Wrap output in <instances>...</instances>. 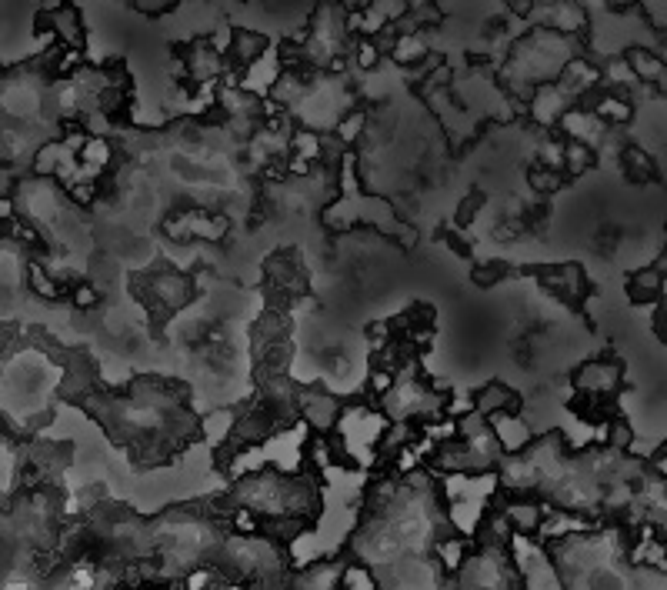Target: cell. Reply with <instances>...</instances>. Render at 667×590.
<instances>
[{"instance_id":"5b68a950","label":"cell","mask_w":667,"mask_h":590,"mask_svg":"<svg viewBox=\"0 0 667 590\" xmlns=\"http://www.w3.org/2000/svg\"><path fill=\"white\" fill-rule=\"evenodd\" d=\"M571 107H574V100L564 94L557 80H551V84H541L531 97H527V114H531L534 124H541V127H557V124H561V117Z\"/></svg>"},{"instance_id":"d6986e66","label":"cell","mask_w":667,"mask_h":590,"mask_svg":"<svg viewBox=\"0 0 667 590\" xmlns=\"http://www.w3.org/2000/svg\"><path fill=\"white\" fill-rule=\"evenodd\" d=\"M364 127H367V114L351 110V114H344L341 124L334 127V140H341V144H354V140H361Z\"/></svg>"},{"instance_id":"4fadbf2b","label":"cell","mask_w":667,"mask_h":590,"mask_svg":"<svg viewBox=\"0 0 667 590\" xmlns=\"http://www.w3.org/2000/svg\"><path fill=\"white\" fill-rule=\"evenodd\" d=\"M337 590H381V577H377V570L371 564H364V560H351V564H341Z\"/></svg>"},{"instance_id":"9c48e42d","label":"cell","mask_w":667,"mask_h":590,"mask_svg":"<svg viewBox=\"0 0 667 590\" xmlns=\"http://www.w3.org/2000/svg\"><path fill=\"white\" fill-rule=\"evenodd\" d=\"M557 130L564 134V140H574V144H587V147H597V140L604 137V124L597 120L587 107H571L567 114L561 117V124Z\"/></svg>"},{"instance_id":"5bb4252c","label":"cell","mask_w":667,"mask_h":590,"mask_svg":"<svg viewBox=\"0 0 667 590\" xmlns=\"http://www.w3.org/2000/svg\"><path fill=\"white\" fill-rule=\"evenodd\" d=\"M391 57L397 64L411 67V64H421L427 60V44L421 40V34H414V30H404V34H397L391 40Z\"/></svg>"},{"instance_id":"603a6c76","label":"cell","mask_w":667,"mask_h":590,"mask_svg":"<svg viewBox=\"0 0 667 590\" xmlns=\"http://www.w3.org/2000/svg\"><path fill=\"white\" fill-rule=\"evenodd\" d=\"M74 304L84 307V310L94 307V304H97V290H94V287H77V290H74Z\"/></svg>"},{"instance_id":"7c38bea8","label":"cell","mask_w":667,"mask_h":590,"mask_svg":"<svg viewBox=\"0 0 667 590\" xmlns=\"http://www.w3.org/2000/svg\"><path fill=\"white\" fill-rule=\"evenodd\" d=\"M664 284L667 280L657 274L651 264H647V267L634 270V274L627 277V297H631L634 304H654V300L664 294Z\"/></svg>"},{"instance_id":"52a82bcc","label":"cell","mask_w":667,"mask_h":590,"mask_svg":"<svg viewBox=\"0 0 667 590\" xmlns=\"http://www.w3.org/2000/svg\"><path fill=\"white\" fill-rule=\"evenodd\" d=\"M474 557V540H464V537H457V534H437L434 537V544H431V560H434V567L441 570V577L447 574V577H457V574H464V567H467V560Z\"/></svg>"},{"instance_id":"7402d4cb","label":"cell","mask_w":667,"mask_h":590,"mask_svg":"<svg viewBox=\"0 0 667 590\" xmlns=\"http://www.w3.org/2000/svg\"><path fill=\"white\" fill-rule=\"evenodd\" d=\"M644 10V20L647 27H651V34H667V0H657V4H641Z\"/></svg>"},{"instance_id":"8fae6325","label":"cell","mask_w":667,"mask_h":590,"mask_svg":"<svg viewBox=\"0 0 667 590\" xmlns=\"http://www.w3.org/2000/svg\"><path fill=\"white\" fill-rule=\"evenodd\" d=\"M577 107H587L597 120H601L604 127H607V124H611V127L627 124V120H631V114H634L631 100H627L624 94H617V90H597L591 100H584V104H577Z\"/></svg>"},{"instance_id":"ac0fdd59","label":"cell","mask_w":667,"mask_h":590,"mask_svg":"<svg viewBox=\"0 0 667 590\" xmlns=\"http://www.w3.org/2000/svg\"><path fill=\"white\" fill-rule=\"evenodd\" d=\"M27 280H31V290L41 300H54L57 294H61V284H57V274H51L47 267H31L27 270Z\"/></svg>"},{"instance_id":"2e32d148","label":"cell","mask_w":667,"mask_h":590,"mask_svg":"<svg viewBox=\"0 0 667 590\" xmlns=\"http://www.w3.org/2000/svg\"><path fill=\"white\" fill-rule=\"evenodd\" d=\"M621 160H624V170L631 174L634 180H651L654 177V157L647 154L641 147H624L621 150Z\"/></svg>"},{"instance_id":"30bf717a","label":"cell","mask_w":667,"mask_h":590,"mask_svg":"<svg viewBox=\"0 0 667 590\" xmlns=\"http://www.w3.org/2000/svg\"><path fill=\"white\" fill-rule=\"evenodd\" d=\"M271 44H267L264 34H257V30H234L231 34V50H227V67L231 70H247L254 64V60H261Z\"/></svg>"},{"instance_id":"ba28073f","label":"cell","mask_w":667,"mask_h":590,"mask_svg":"<svg viewBox=\"0 0 667 590\" xmlns=\"http://www.w3.org/2000/svg\"><path fill=\"white\" fill-rule=\"evenodd\" d=\"M474 410L484 420H494L501 414H521V394L514 387L501 384V380H491L481 390H474Z\"/></svg>"},{"instance_id":"3957f363","label":"cell","mask_w":667,"mask_h":590,"mask_svg":"<svg viewBox=\"0 0 667 590\" xmlns=\"http://www.w3.org/2000/svg\"><path fill=\"white\" fill-rule=\"evenodd\" d=\"M341 410H344V400L331 394L324 384L301 387V394H297V417H301V424L311 430V434H334Z\"/></svg>"},{"instance_id":"9a60e30c","label":"cell","mask_w":667,"mask_h":590,"mask_svg":"<svg viewBox=\"0 0 667 590\" xmlns=\"http://www.w3.org/2000/svg\"><path fill=\"white\" fill-rule=\"evenodd\" d=\"M597 160V150L587 147V144H574V140H564V174H574L581 177L587 170L594 167Z\"/></svg>"},{"instance_id":"cb8c5ba5","label":"cell","mask_w":667,"mask_h":590,"mask_svg":"<svg viewBox=\"0 0 667 590\" xmlns=\"http://www.w3.org/2000/svg\"><path fill=\"white\" fill-rule=\"evenodd\" d=\"M11 220H14V200L0 194V234H4V227L11 224Z\"/></svg>"},{"instance_id":"ffe728a7","label":"cell","mask_w":667,"mask_h":590,"mask_svg":"<svg viewBox=\"0 0 667 590\" xmlns=\"http://www.w3.org/2000/svg\"><path fill=\"white\" fill-rule=\"evenodd\" d=\"M381 60V40L374 37H357L354 40V64L361 70H374Z\"/></svg>"},{"instance_id":"d4e9b609","label":"cell","mask_w":667,"mask_h":590,"mask_svg":"<svg viewBox=\"0 0 667 590\" xmlns=\"http://www.w3.org/2000/svg\"><path fill=\"white\" fill-rule=\"evenodd\" d=\"M137 7H141L144 14H167V10H171L174 4H167V0H141Z\"/></svg>"},{"instance_id":"6da1fadb","label":"cell","mask_w":667,"mask_h":590,"mask_svg":"<svg viewBox=\"0 0 667 590\" xmlns=\"http://www.w3.org/2000/svg\"><path fill=\"white\" fill-rule=\"evenodd\" d=\"M137 290H141L144 304L151 307L157 317H177L194 304V280L174 267L147 270V274L137 280Z\"/></svg>"},{"instance_id":"7a4b0ae2","label":"cell","mask_w":667,"mask_h":590,"mask_svg":"<svg viewBox=\"0 0 667 590\" xmlns=\"http://www.w3.org/2000/svg\"><path fill=\"white\" fill-rule=\"evenodd\" d=\"M621 387H624V367L611 357H587L574 370V394L614 404L621 397Z\"/></svg>"},{"instance_id":"277c9868","label":"cell","mask_w":667,"mask_h":590,"mask_svg":"<svg viewBox=\"0 0 667 590\" xmlns=\"http://www.w3.org/2000/svg\"><path fill=\"white\" fill-rule=\"evenodd\" d=\"M487 424H491L494 444L501 450V457H521L537 440L534 424L524 414H501V417L487 420Z\"/></svg>"},{"instance_id":"44dd1931","label":"cell","mask_w":667,"mask_h":590,"mask_svg":"<svg viewBox=\"0 0 667 590\" xmlns=\"http://www.w3.org/2000/svg\"><path fill=\"white\" fill-rule=\"evenodd\" d=\"M537 164L564 174V140H541V147H537Z\"/></svg>"},{"instance_id":"e0dca14e","label":"cell","mask_w":667,"mask_h":590,"mask_svg":"<svg viewBox=\"0 0 667 590\" xmlns=\"http://www.w3.org/2000/svg\"><path fill=\"white\" fill-rule=\"evenodd\" d=\"M527 184H531L534 194H557V190L564 187V174H557V170H547L541 164H534L527 170Z\"/></svg>"},{"instance_id":"8992f818","label":"cell","mask_w":667,"mask_h":590,"mask_svg":"<svg viewBox=\"0 0 667 590\" xmlns=\"http://www.w3.org/2000/svg\"><path fill=\"white\" fill-rule=\"evenodd\" d=\"M487 514H491V504H487V500H451V504H444L447 530L464 540H477Z\"/></svg>"}]
</instances>
